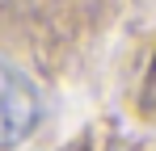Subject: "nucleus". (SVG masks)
Returning a JSON list of instances; mask_svg holds the SVG:
<instances>
[{
    "label": "nucleus",
    "instance_id": "nucleus-2",
    "mask_svg": "<svg viewBox=\"0 0 156 151\" xmlns=\"http://www.w3.org/2000/svg\"><path fill=\"white\" fill-rule=\"evenodd\" d=\"M144 109L156 113V67H152V76H148V88H144Z\"/></svg>",
    "mask_w": 156,
    "mask_h": 151
},
{
    "label": "nucleus",
    "instance_id": "nucleus-1",
    "mask_svg": "<svg viewBox=\"0 0 156 151\" xmlns=\"http://www.w3.org/2000/svg\"><path fill=\"white\" fill-rule=\"evenodd\" d=\"M38 113H42V101L34 84L21 72L0 63V147H17L21 139H30L38 126Z\"/></svg>",
    "mask_w": 156,
    "mask_h": 151
}]
</instances>
